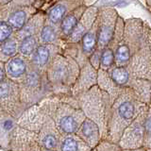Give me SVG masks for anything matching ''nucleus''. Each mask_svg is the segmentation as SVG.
Returning a JSON list of instances; mask_svg holds the SVG:
<instances>
[{
    "mask_svg": "<svg viewBox=\"0 0 151 151\" xmlns=\"http://www.w3.org/2000/svg\"><path fill=\"white\" fill-rule=\"evenodd\" d=\"M148 107L139 100L133 91L123 88L119 96L111 104L106 140L117 144L127 127L142 112L147 110Z\"/></svg>",
    "mask_w": 151,
    "mask_h": 151,
    "instance_id": "f257e3e1",
    "label": "nucleus"
},
{
    "mask_svg": "<svg viewBox=\"0 0 151 151\" xmlns=\"http://www.w3.org/2000/svg\"><path fill=\"white\" fill-rule=\"evenodd\" d=\"M74 98L77 107L83 112L85 117L96 124L100 130L102 140H106L111 107V99L108 94L101 91L96 85L88 92Z\"/></svg>",
    "mask_w": 151,
    "mask_h": 151,
    "instance_id": "f03ea898",
    "label": "nucleus"
},
{
    "mask_svg": "<svg viewBox=\"0 0 151 151\" xmlns=\"http://www.w3.org/2000/svg\"><path fill=\"white\" fill-rule=\"evenodd\" d=\"M77 61L68 56L58 54L52 60L45 74L53 96H71V90L79 73Z\"/></svg>",
    "mask_w": 151,
    "mask_h": 151,
    "instance_id": "7ed1b4c3",
    "label": "nucleus"
},
{
    "mask_svg": "<svg viewBox=\"0 0 151 151\" xmlns=\"http://www.w3.org/2000/svg\"><path fill=\"white\" fill-rule=\"evenodd\" d=\"M147 38V23L140 18L125 20L124 33L119 42L114 58V65L126 67L131 56L138 50Z\"/></svg>",
    "mask_w": 151,
    "mask_h": 151,
    "instance_id": "20e7f679",
    "label": "nucleus"
},
{
    "mask_svg": "<svg viewBox=\"0 0 151 151\" xmlns=\"http://www.w3.org/2000/svg\"><path fill=\"white\" fill-rule=\"evenodd\" d=\"M47 114L53 120L54 124L61 136L76 134L85 115L78 108L61 101L58 97L45 99Z\"/></svg>",
    "mask_w": 151,
    "mask_h": 151,
    "instance_id": "39448f33",
    "label": "nucleus"
},
{
    "mask_svg": "<svg viewBox=\"0 0 151 151\" xmlns=\"http://www.w3.org/2000/svg\"><path fill=\"white\" fill-rule=\"evenodd\" d=\"M18 85L21 103L25 110L46 98L54 97L45 72H40L30 66L25 78Z\"/></svg>",
    "mask_w": 151,
    "mask_h": 151,
    "instance_id": "423d86ee",
    "label": "nucleus"
},
{
    "mask_svg": "<svg viewBox=\"0 0 151 151\" xmlns=\"http://www.w3.org/2000/svg\"><path fill=\"white\" fill-rule=\"evenodd\" d=\"M119 16L117 11L111 7L98 8L97 15V46L89 58V63L96 70H99L102 51L110 44L114 35L117 18Z\"/></svg>",
    "mask_w": 151,
    "mask_h": 151,
    "instance_id": "0eeeda50",
    "label": "nucleus"
},
{
    "mask_svg": "<svg viewBox=\"0 0 151 151\" xmlns=\"http://www.w3.org/2000/svg\"><path fill=\"white\" fill-rule=\"evenodd\" d=\"M5 20L14 32L20 30L27 22L38 12L36 1L32 0H13L0 7Z\"/></svg>",
    "mask_w": 151,
    "mask_h": 151,
    "instance_id": "6e6552de",
    "label": "nucleus"
},
{
    "mask_svg": "<svg viewBox=\"0 0 151 151\" xmlns=\"http://www.w3.org/2000/svg\"><path fill=\"white\" fill-rule=\"evenodd\" d=\"M107 72L116 85L121 88L130 89L141 102L150 106V81L133 78L126 67H117L113 65Z\"/></svg>",
    "mask_w": 151,
    "mask_h": 151,
    "instance_id": "1a4fd4ad",
    "label": "nucleus"
},
{
    "mask_svg": "<svg viewBox=\"0 0 151 151\" xmlns=\"http://www.w3.org/2000/svg\"><path fill=\"white\" fill-rule=\"evenodd\" d=\"M0 110L15 122L26 111L21 103L19 85L8 78L0 83Z\"/></svg>",
    "mask_w": 151,
    "mask_h": 151,
    "instance_id": "9d476101",
    "label": "nucleus"
},
{
    "mask_svg": "<svg viewBox=\"0 0 151 151\" xmlns=\"http://www.w3.org/2000/svg\"><path fill=\"white\" fill-rule=\"evenodd\" d=\"M146 111H147V110L142 112L123 131L121 138L117 143V145L120 146L122 150H134L143 148L145 134L144 123Z\"/></svg>",
    "mask_w": 151,
    "mask_h": 151,
    "instance_id": "9b49d317",
    "label": "nucleus"
},
{
    "mask_svg": "<svg viewBox=\"0 0 151 151\" xmlns=\"http://www.w3.org/2000/svg\"><path fill=\"white\" fill-rule=\"evenodd\" d=\"M48 116L45 100L27 108L15 122V125L23 129L38 133Z\"/></svg>",
    "mask_w": 151,
    "mask_h": 151,
    "instance_id": "f8f14e48",
    "label": "nucleus"
},
{
    "mask_svg": "<svg viewBox=\"0 0 151 151\" xmlns=\"http://www.w3.org/2000/svg\"><path fill=\"white\" fill-rule=\"evenodd\" d=\"M8 151H42L37 141V133L15 125L8 139Z\"/></svg>",
    "mask_w": 151,
    "mask_h": 151,
    "instance_id": "ddd939ff",
    "label": "nucleus"
},
{
    "mask_svg": "<svg viewBox=\"0 0 151 151\" xmlns=\"http://www.w3.org/2000/svg\"><path fill=\"white\" fill-rule=\"evenodd\" d=\"M86 3L82 0H61V1H54L51 6L45 12V22L51 25L58 27L61 21L74 11L76 8L81 6Z\"/></svg>",
    "mask_w": 151,
    "mask_h": 151,
    "instance_id": "4468645a",
    "label": "nucleus"
},
{
    "mask_svg": "<svg viewBox=\"0 0 151 151\" xmlns=\"http://www.w3.org/2000/svg\"><path fill=\"white\" fill-rule=\"evenodd\" d=\"M124 27H125V19L122 16H118L114 35L111 39V42L107 45V47L102 51L101 59H100V66L99 69L103 71H109L113 65H114V58L115 52L119 42L122 40L123 33H124Z\"/></svg>",
    "mask_w": 151,
    "mask_h": 151,
    "instance_id": "2eb2a0df",
    "label": "nucleus"
},
{
    "mask_svg": "<svg viewBox=\"0 0 151 151\" xmlns=\"http://www.w3.org/2000/svg\"><path fill=\"white\" fill-rule=\"evenodd\" d=\"M61 135L49 116L37 133V141L42 151H57Z\"/></svg>",
    "mask_w": 151,
    "mask_h": 151,
    "instance_id": "dca6fc26",
    "label": "nucleus"
},
{
    "mask_svg": "<svg viewBox=\"0 0 151 151\" xmlns=\"http://www.w3.org/2000/svg\"><path fill=\"white\" fill-rule=\"evenodd\" d=\"M97 71L94 69L89 60L81 66L77 80L71 90V96L76 97L79 94L88 92L90 89L96 86L97 84Z\"/></svg>",
    "mask_w": 151,
    "mask_h": 151,
    "instance_id": "f3484780",
    "label": "nucleus"
},
{
    "mask_svg": "<svg viewBox=\"0 0 151 151\" xmlns=\"http://www.w3.org/2000/svg\"><path fill=\"white\" fill-rule=\"evenodd\" d=\"M58 54H61V49L58 46L39 45L30 59L28 60L29 66L40 72H45L52 60Z\"/></svg>",
    "mask_w": 151,
    "mask_h": 151,
    "instance_id": "a211bd4d",
    "label": "nucleus"
},
{
    "mask_svg": "<svg viewBox=\"0 0 151 151\" xmlns=\"http://www.w3.org/2000/svg\"><path fill=\"white\" fill-rule=\"evenodd\" d=\"M98 15V8L96 5H89L83 15L80 18L75 29L65 41L66 44H78L82 37L91 29L93 23L96 22Z\"/></svg>",
    "mask_w": 151,
    "mask_h": 151,
    "instance_id": "6ab92c4d",
    "label": "nucleus"
},
{
    "mask_svg": "<svg viewBox=\"0 0 151 151\" xmlns=\"http://www.w3.org/2000/svg\"><path fill=\"white\" fill-rule=\"evenodd\" d=\"M4 66L6 78L16 84H20L23 81L29 70L28 60L19 54L6 61Z\"/></svg>",
    "mask_w": 151,
    "mask_h": 151,
    "instance_id": "aec40b11",
    "label": "nucleus"
},
{
    "mask_svg": "<svg viewBox=\"0 0 151 151\" xmlns=\"http://www.w3.org/2000/svg\"><path fill=\"white\" fill-rule=\"evenodd\" d=\"M76 135L81 139L91 149L96 148L102 141L98 127L87 118H85V120L81 123L78 131L76 132Z\"/></svg>",
    "mask_w": 151,
    "mask_h": 151,
    "instance_id": "412c9836",
    "label": "nucleus"
},
{
    "mask_svg": "<svg viewBox=\"0 0 151 151\" xmlns=\"http://www.w3.org/2000/svg\"><path fill=\"white\" fill-rule=\"evenodd\" d=\"M45 23V13L42 11H38L34 15H33L27 24L24 26L20 30L14 32L13 36L16 38L18 41L26 39L28 37L37 36L40 32L42 27H44Z\"/></svg>",
    "mask_w": 151,
    "mask_h": 151,
    "instance_id": "4be33fe9",
    "label": "nucleus"
},
{
    "mask_svg": "<svg viewBox=\"0 0 151 151\" xmlns=\"http://www.w3.org/2000/svg\"><path fill=\"white\" fill-rule=\"evenodd\" d=\"M88 8V5L84 3L81 6L76 8L74 11L71 12L67 16H66L59 26V31L60 36L63 41H66L68 39V37L71 35V33L75 29L76 26L78 25L80 18L83 15L84 12L86 11Z\"/></svg>",
    "mask_w": 151,
    "mask_h": 151,
    "instance_id": "5701e85b",
    "label": "nucleus"
},
{
    "mask_svg": "<svg viewBox=\"0 0 151 151\" xmlns=\"http://www.w3.org/2000/svg\"><path fill=\"white\" fill-rule=\"evenodd\" d=\"M37 38L39 45H49L58 46L59 48L61 49V52H63V49L65 45V42L61 40L60 36L59 27L46 22L45 23L40 32L38 33Z\"/></svg>",
    "mask_w": 151,
    "mask_h": 151,
    "instance_id": "b1692460",
    "label": "nucleus"
},
{
    "mask_svg": "<svg viewBox=\"0 0 151 151\" xmlns=\"http://www.w3.org/2000/svg\"><path fill=\"white\" fill-rule=\"evenodd\" d=\"M97 27H98V22L97 18L96 22L93 23V27H91L86 34H85L82 39L78 42L79 48L83 57L86 60H89L91 55L93 53L96 49L97 46Z\"/></svg>",
    "mask_w": 151,
    "mask_h": 151,
    "instance_id": "393cba45",
    "label": "nucleus"
},
{
    "mask_svg": "<svg viewBox=\"0 0 151 151\" xmlns=\"http://www.w3.org/2000/svg\"><path fill=\"white\" fill-rule=\"evenodd\" d=\"M96 85L101 91L105 92L108 94L109 97L111 99V104L116 99V97L119 96V93H121L123 89L113 82V80L111 78L110 76H109L108 72L100 70V69L97 71V84Z\"/></svg>",
    "mask_w": 151,
    "mask_h": 151,
    "instance_id": "a878e982",
    "label": "nucleus"
},
{
    "mask_svg": "<svg viewBox=\"0 0 151 151\" xmlns=\"http://www.w3.org/2000/svg\"><path fill=\"white\" fill-rule=\"evenodd\" d=\"M84 142L76 134L61 136L57 151H92Z\"/></svg>",
    "mask_w": 151,
    "mask_h": 151,
    "instance_id": "bb28decb",
    "label": "nucleus"
},
{
    "mask_svg": "<svg viewBox=\"0 0 151 151\" xmlns=\"http://www.w3.org/2000/svg\"><path fill=\"white\" fill-rule=\"evenodd\" d=\"M19 41L13 35L0 44V63H5L18 55Z\"/></svg>",
    "mask_w": 151,
    "mask_h": 151,
    "instance_id": "cd10ccee",
    "label": "nucleus"
},
{
    "mask_svg": "<svg viewBox=\"0 0 151 151\" xmlns=\"http://www.w3.org/2000/svg\"><path fill=\"white\" fill-rule=\"evenodd\" d=\"M39 45L37 36L28 37L26 39H23L19 41V46H18V54L26 58L27 60L30 59V57L35 52L36 48Z\"/></svg>",
    "mask_w": 151,
    "mask_h": 151,
    "instance_id": "c85d7f7f",
    "label": "nucleus"
},
{
    "mask_svg": "<svg viewBox=\"0 0 151 151\" xmlns=\"http://www.w3.org/2000/svg\"><path fill=\"white\" fill-rule=\"evenodd\" d=\"M144 129H145V134H144L143 147L145 150H147L151 148V105L148 107L145 117Z\"/></svg>",
    "mask_w": 151,
    "mask_h": 151,
    "instance_id": "c756f323",
    "label": "nucleus"
},
{
    "mask_svg": "<svg viewBox=\"0 0 151 151\" xmlns=\"http://www.w3.org/2000/svg\"><path fill=\"white\" fill-rule=\"evenodd\" d=\"M14 34V31L12 28L9 27V25L5 20V18L2 14V12L0 11V44L9 39Z\"/></svg>",
    "mask_w": 151,
    "mask_h": 151,
    "instance_id": "7c9ffc66",
    "label": "nucleus"
},
{
    "mask_svg": "<svg viewBox=\"0 0 151 151\" xmlns=\"http://www.w3.org/2000/svg\"><path fill=\"white\" fill-rule=\"evenodd\" d=\"M96 151H123L117 144H113L107 140H102L94 148Z\"/></svg>",
    "mask_w": 151,
    "mask_h": 151,
    "instance_id": "2f4dec72",
    "label": "nucleus"
},
{
    "mask_svg": "<svg viewBox=\"0 0 151 151\" xmlns=\"http://www.w3.org/2000/svg\"><path fill=\"white\" fill-rule=\"evenodd\" d=\"M6 72H5V66L3 63H0V83L6 79Z\"/></svg>",
    "mask_w": 151,
    "mask_h": 151,
    "instance_id": "473e14b6",
    "label": "nucleus"
},
{
    "mask_svg": "<svg viewBox=\"0 0 151 151\" xmlns=\"http://www.w3.org/2000/svg\"><path fill=\"white\" fill-rule=\"evenodd\" d=\"M147 41H148V46L151 53V26L147 24Z\"/></svg>",
    "mask_w": 151,
    "mask_h": 151,
    "instance_id": "72a5a7b5",
    "label": "nucleus"
},
{
    "mask_svg": "<svg viewBox=\"0 0 151 151\" xmlns=\"http://www.w3.org/2000/svg\"><path fill=\"white\" fill-rule=\"evenodd\" d=\"M145 5L146 7H147L148 12H149L150 14H151V1H145Z\"/></svg>",
    "mask_w": 151,
    "mask_h": 151,
    "instance_id": "f704fd0d",
    "label": "nucleus"
},
{
    "mask_svg": "<svg viewBox=\"0 0 151 151\" xmlns=\"http://www.w3.org/2000/svg\"><path fill=\"white\" fill-rule=\"evenodd\" d=\"M123 151H146L144 147L140 148V149H134V150H123Z\"/></svg>",
    "mask_w": 151,
    "mask_h": 151,
    "instance_id": "c9c22d12",
    "label": "nucleus"
},
{
    "mask_svg": "<svg viewBox=\"0 0 151 151\" xmlns=\"http://www.w3.org/2000/svg\"><path fill=\"white\" fill-rule=\"evenodd\" d=\"M7 2H8V1H6V0H0V7H2L3 5L7 4Z\"/></svg>",
    "mask_w": 151,
    "mask_h": 151,
    "instance_id": "e433bc0d",
    "label": "nucleus"
},
{
    "mask_svg": "<svg viewBox=\"0 0 151 151\" xmlns=\"http://www.w3.org/2000/svg\"><path fill=\"white\" fill-rule=\"evenodd\" d=\"M150 105H151V87H150Z\"/></svg>",
    "mask_w": 151,
    "mask_h": 151,
    "instance_id": "4c0bfd02",
    "label": "nucleus"
},
{
    "mask_svg": "<svg viewBox=\"0 0 151 151\" xmlns=\"http://www.w3.org/2000/svg\"><path fill=\"white\" fill-rule=\"evenodd\" d=\"M146 151H151V148H150V149H147V150H146Z\"/></svg>",
    "mask_w": 151,
    "mask_h": 151,
    "instance_id": "58836bf2",
    "label": "nucleus"
},
{
    "mask_svg": "<svg viewBox=\"0 0 151 151\" xmlns=\"http://www.w3.org/2000/svg\"><path fill=\"white\" fill-rule=\"evenodd\" d=\"M92 151H96V150H94V149H93V150H92Z\"/></svg>",
    "mask_w": 151,
    "mask_h": 151,
    "instance_id": "ea45409f",
    "label": "nucleus"
}]
</instances>
